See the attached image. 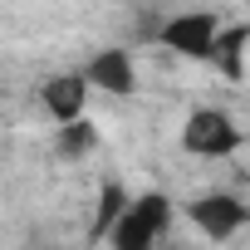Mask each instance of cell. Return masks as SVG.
<instances>
[{
    "label": "cell",
    "mask_w": 250,
    "mask_h": 250,
    "mask_svg": "<svg viewBox=\"0 0 250 250\" xmlns=\"http://www.w3.org/2000/svg\"><path fill=\"white\" fill-rule=\"evenodd\" d=\"M172 230V201L162 191H147L138 201H128V211L113 226V250H157V240Z\"/></svg>",
    "instance_id": "cell-1"
},
{
    "label": "cell",
    "mask_w": 250,
    "mask_h": 250,
    "mask_svg": "<svg viewBox=\"0 0 250 250\" xmlns=\"http://www.w3.org/2000/svg\"><path fill=\"white\" fill-rule=\"evenodd\" d=\"M182 147L191 157H230L240 147V128L221 113V108H196L182 128Z\"/></svg>",
    "instance_id": "cell-2"
},
{
    "label": "cell",
    "mask_w": 250,
    "mask_h": 250,
    "mask_svg": "<svg viewBox=\"0 0 250 250\" xmlns=\"http://www.w3.org/2000/svg\"><path fill=\"white\" fill-rule=\"evenodd\" d=\"M216 40H221V25L206 10H187V15H172L162 25V44L172 54H182V59H211Z\"/></svg>",
    "instance_id": "cell-3"
},
{
    "label": "cell",
    "mask_w": 250,
    "mask_h": 250,
    "mask_svg": "<svg viewBox=\"0 0 250 250\" xmlns=\"http://www.w3.org/2000/svg\"><path fill=\"white\" fill-rule=\"evenodd\" d=\"M187 221H191L206 240H230V235L250 221V211H245V201H235L230 191H206V196H196V201L187 206Z\"/></svg>",
    "instance_id": "cell-4"
},
{
    "label": "cell",
    "mask_w": 250,
    "mask_h": 250,
    "mask_svg": "<svg viewBox=\"0 0 250 250\" xmlns=\"http://www.w3.org/2000/svg\"><path fill=\"white\" fill-rule=\"evenodd\" d=\"M83 74H88L93 88H103V93H113V98H128V93L138 88V69H133V54H128V49H98Z\"/></svg>",
    "instance_id": "cell-5"
},
{
    "label": "cell",
    "mask_w": 250,
    "mask_h": 250,
    "mask_svg": "<svg viewBox=\"0 0 250 250\" xmlns=\"http://www.w3.org/2000/svg\"><path fill=\"white\" fill-rule=\"evenodd\" d=\"M88 88H93L88 74H54V79L40 88V98H44V108H49L54 123H74V118H83Z\"/></svg>",
    "instance_id": "cell-6"
},
{
    "label": "cell",
    "mask_w": 250,
    "mask_h": 250,
    "mask_svg": "<svg viewBox=\"0 0 250 250\" xmlns=\"http://www.w3.org/2000/svg\"><path fill=\"white\" fill-rule=\"evenodd\" d=\"M245 44H250V25H235V30H221V40H216V54L211 59H221V69H226V79H245Z\"/></svg>",
    "instance_id": "cell-7"
},
{
    "label": "cell",
    "mask_w": 250,
    "mask_h": 250,
    "mask_svg": "<svg viewBox=\"0 0 250 250\" xmlns=\"http://www.w3.org/2000/svg\"><path fill=\"white\" fill-rule=\"evenodd\" d=\"M128 201H133L128 191H123L118 182H108V187H103V196H98V206H93V230H88V235H93V240L113 235V226H118V216H123V211H128Z\"/></svg>",
    "instance_id": "cell-8"
},
{
    "label": "cell",
    "mask_w": 250,
    "mask_h": 250,
    "mask_svg": "<svg viewBox=\"0 0 250 250\" xmlns=\"http://www.w3.org/2000/svg\"><path fill=\"white\" fill-rule=\"evenodd\" d=\"M93 143H98L93 123H83V118H74V123H59V157L79 162V157H88V152H93Z\"/></svg>",
    "instance_id": "cell-9"
}]
</instances>
